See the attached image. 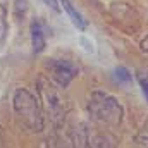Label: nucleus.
<instances>
[{"label":"nucleus","instance_id":"f257e3e1","mask_svg":"<svg viewBox=\"0 0 148 148\" xmlns=\"http://www.w3.org/2000/svg\"><path fill=\"white\" fill-rule=\"evenodd\" d=\"M10 105H12V112H14L17 122L28 133H33V134L43 133L47 119H45V114H43L36 91H33L31 88H26V86L16 88L12 93Z\"/></svg>","mask_w":148,"mask_h":148},{"label":"nucleus","instance_id":"f03ea898","mask_svg":"<svg viewBox=\"0 0 148 148\" xmlns=\"http://www.w3.org/2000/svg\"><path fill=\"white\" fill-rule=\"evenodd\" d=\"M35 86L45 117H48L53 126H62L69 112V102L64 95V90L53 84L45 74L38 76Z\"/></svg>","mask_w":148,"mask_h":148},{"label":"nucleus","instance_id":"7ed1b4c3","mask_svg":"<svg viewBox=\"0 0 148 148\" xmlns=\"http://www.w3.org/2000/svg\"><path fill=\"white\" fill-rule=\"evenodd\" d=\"M86 112L91 117V121L102 126H109V127H119L124 121L122 103L114 95L103 90H93L88 95Z\"/></svg>","mask_w":148,"mask_h":148},{"label":"nucleus","instance_id":"20e7f679","mask_svg":"<svg viewBox=\"0 0 148 148\" xmlns=\"http://www.w3.org/2000/svg\"><path fill=\"white\" fill-rule=\"evenodd\" d=\"M45 76L57 84L59 88L66 90L69 88V84L79 76V66L73 62L71 59H64V57H52L45 62Z\"/></svg>","mask_w":148,"mask_h":148},{"label":"nucleus","instance_id":"39448f33","mask_svg":"<svg viewBox=\"0 0 148 148\" xmlns=\"http://www.w3.org/2000/svg\"><path fill=\"white\" fill-rule=\"evenodd\" d=\"M29 40H31V48L33 53L40 55L47 48V29L45 24L40 17H33L29 23Z\"/></svg>","mask_w":148,"mask_h":148},{"label":"nucleus","instance_id":"423d86ee","mask_svg":"<svg viewBox=\"0 0 148 148\" xmlns=\"http://www.w3.org/2000/svg\"><path fill=\"white\" fill-rule=\"evenodd\" d=\"M71 148H91V134L84 122H76L69 131Z\"/></svg>","mask_w":148,"mask_h":148},{"label":"nucleus","instance_id":"0eeeda50","mask_svg":"<svg viewBox=\"0 0 148 148\" xmlns=\"http://www.w3.org/2000/svg\"><path fill=\"white\" fill-rule=\"evenodd\" d=\"M59 2H60V9H64V12H66L67 17L71 19V23H73L79 31H84V29L88 28V21H86L84 16L74 7L73 2H71V0H59Z\"/></svg>","mask_w":148,"mask_h":148},{"label":"nucleus","instance_id":"6e6552de","mask_svg":"<svg viewBox=\"0 0 148 148\" xmlns=\"http://www.w3.org/2000/svg\"><path fill=\"white\" fill-rule=\"evenodd\" d=\"M9 31H10V24H9V9L5 3L0 2V48L7 43L9 40Z\"/></svg>","mask_w":148,"mask_h":148},{"label":"nucleus","instance_id":"1a4fd4ad","mask_svg":"<svg viewBox=\"0 0 148 148\" xmlns=\"http://www.w3.org/2000/svg\"><path fill=\"white\" fill-rule=\"evenodd\" d=\"M29 12V3L28 0H14L12 2V17L21 24Z\"/></svg>","mask_w":148,"mask_h":148},{"label":"nucleus","instance_id":"9d476101","mask_svg":"<svg viewBox=\"0 0 148 148\" xmlns=\"http://www.w3.org/2000/svg\"><path fill=\"white\" fill-rule=\"evenodd\" d=\"M91 148H115L114 138L103 133H97L91 136Z\"/></svg>","mask_w":148,"mask_h":148},{"label":"nucleus","instance_id":"9b49d317","mask_svg":"<svg viewBox=\"0 0 148 148\" xmlns=\"http://www.w3.org/2000/svg\"><path fill=\"white\" fill-rule=\"evenodd\" d=\"M114 79L119 83V84H129L133 81V74L129 73V69H126L124 66H119L115 67L114 71Z\"/></svg>","mask_w":148,"mask_h":148},{"label":"nucleus","instance_id":"f8f14e48","mask_svg":"<svg viewBox=\"0 0 148 148\" xmlns=\"http://www.w3.org/2000/svg\"><path fill=\"white\" fill-rule=\"evenodd\" d=\"M136 81H138V84L141 88L143 97L147 98V102H148V76L145 73H136Z\"/></svg>","mask_w":148,"mask_h":148},{"label":"nucleus","instance_id":"ddd939ff","mask_svg":"<svg viewBox=\"0 0 148 148\" xmlns=\"http://www.w3.org/2000/svg\"><path fill=\"white\" fill-rule=\"evenodd\" d=\"M136 143L140 145V148H148V124L136 134Z\"/></svg>","mask_w":148,"mask_h":148},{"label":"nucleus","instance_id":"4468645a","mask_svg":"<svg viewBox=\"0 0 148 148\" xmlns=\"http://www.w3.org/2000/svg\"><path fill=\"white\" fill-rule=\"evenodd\" d=\"M47 7H50L52 10H55V12H60V2L59 0H41Z\"/></svg>","mask_w":148,"mask_h":148},{"label":"nucleus","instance_id":"2eb2a0df","mask_svg":"<svg viewBox=\"0 0 148 148\" xmlns=\"http://www.w3.org/2000/svg\"><path fill=\"white\" fill-rule=\"evenodd\" d=\"M81 43H84V45H86V47H84V50H86V52H91V53L95 52V48H93V43H90L86 38H81Z\"/></svg>","mask_w":148,"mask_h":148},{"label":"nucleus","instance_id":"dca6fc26","mask_svg":"<svg viewBox=\"0 0 148 148\" xmlns=\"http://www.w3.org/2000/svg\"><path fill=\"white\" fill-rule=\"evenodd\" d=\"M140 47H141V50L145 52L148 55V36H145L143 40H141V43H140Z\"/></svg>","mask_w":148,"mask_h":148},{"label":"nucleus","instance_id":"f3484780","mask_svg":"<svg viewBox=\"0 0 148 148\" xmlns=\"http://www.w3.org/2000/svg\"><path fill=\"white\" fill-rule=\"evenodd\" d=\"M3 143H5V134H3V127L0 124V148L3 147Z\"/></svg>","mask_w":148,"mask_h":148}]
</instances>
